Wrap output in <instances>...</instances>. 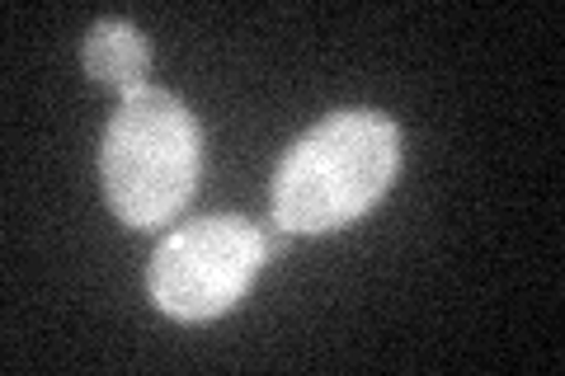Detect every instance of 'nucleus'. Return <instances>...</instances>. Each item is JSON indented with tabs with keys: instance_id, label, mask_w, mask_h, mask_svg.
Wrapping results in <instances>:
<instances>
[{
	"instance_id": "f03ea898",
	"label": "nucleus",
	"mask_w": 565,
	"mask_h": 376,
	"mask_svg": "<svg viewBox=\"0 0 565 376\" xmlns=\"http://www.w3.org/2000/svg\"><path fill=\"white\" fill-rule=\"evenodd\" d=\"M203 170V128L170 89L141 85L122 95L104 128L99 184L132 230H161L189 207Z\"/></svg>"
},
{
	"instance_id": "7ed1b4c3",
	"label": "nucleus",
	"mask_w": 565,
	"mask_h": 376,
	"mask_svg": "<svg viewBox=\"0 0 565 376\" xmlns=\"http://www.w3.org/2000/svg\"><path fill=\"white\" fill-rule=\"evenodd\" d=\"M269 259V240L250 217L222 212L199 217L156 245L147 264V292L170 320H217L255 288Z\"/></svg>"
},
{
	"instance_id": "20e7f679",
	"label": "nucleus",
	"mask_w": 565,
	"mask_h": 376,
	"mask_svg": "<svg viewBox=\"0 0 565 376\" xmlns=\"http://www.w3.org/2000/svg\"><path fill=\"white\" fill-rule=\"evenodd\" d=\"M147 66H151V43L137 24H128V20L90 24V33H85V71H90L95 80L132 95V89L147 85Z\"/></svg>"
},
{
	"instance_id": "f257e3e1",
	"label": "nucleus",
	"mask_w": 565,
	"mask_h": 376,
	"mask_svg": "<svg viewBox=\"0 0 565 376\" xmlns=\"http://www.w3.org/2000/svg\"><path fill=\"white\" fill-rule=\"evenodd\" d=\"M401 128L377 109H340L282 151L274 170V226L326 236L367 217L401 174Z\"/></svg>"
}]
</instances>
